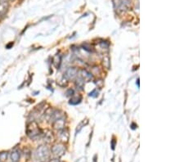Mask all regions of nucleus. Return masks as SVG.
Listing matches in <instances>:
<instances>
[{"label": "nucleus", "instance_id": "1", "mask_svg": "<svg viewBox=\"0 0 184 162\" xmlns=\"http://www.w3.org/2000/svg\"><path fill=\"white\" fill-rule=\"evenodd\" d=\"M26 134L32 140H36L43 136V132L36 121L31 120L26 127Z\"/></svg>", "mask_w": 184, "mask_h": 162}, {"label": "nucleus", "instance_id": "2", "mask_svg": "<svg viewBox=\"0 0 184 162\" xmlns=\"http://www.w3.org/2000/svg\"><path fill=\"white\" fill-rule=\"evenodd\" d=\"M50 149L46 145H40L35 151V159L37 162H45L49 159Z\"/></svg>", "mask_w": 184, "mask_h": 162}, {"label": "nucleus", "instance_id": "3", "mask_svg": "<svg viewBox=\"0 0 184 162\" xmlns=\"http://www.w3.org/2000/svg\"><path fill=\"white\" fill-rule=\"evenodd\" d=\"M115 9L119 12L128 11L132 7L131 0H112Z\"/></svg>", "mask_w": 184, "mask_h": 162}, {"label": "nucleus", "instance_id": "4", "mask_svg": "<svg viewBox=\"0 0 184 162\" xmlns=\"http://www.w3.org/2000/svg\"><path fill=\"white\" fill-rule=\"evenodd\" d=\"M52 153L56 157H61L65 153V146L64 143H58L54 144L52 147Z\"/></svg>", "mask_w": 184, "mask_h": 162}, {"label": "nucleus", "instance_id": "5", "mask_svg": "<svg viewBox=\"0 0 184 162\" xmlns=\"http://www.w3.org/2000/svg\"><path fill=\"white\" fill-rule=\"evenodd\" d=\"M78 69L76 67H69L64 72V79L65 80H73L78 76Z\"/></svg>", "mask_w": 184, "mask_h": 162}, {"label": "nucleus", "instance_id": "6", "mask_svg": "<svg viewBox=\"0 0 184 162\" xmlns=\"http://www.w3.org/2000/svg\"><path fill=\"white\" fill-rule=\"evenodd\" d=\"M65 116L61 117L59 119L56 120L52 122V127L56 131H60V130L65 129Z\"/></svg>", "mask_w": 184, "mask_h": 162}, {"label": "nucleus", "instance_id": "7", "mask_svg": "<svg viewBox=\"0 0 184 162\" xmlns=\"http://www.w3.org/2000/svg\"><path fill=\"white\" fill-rule=\"evenodd\" d=\"M57 138L61 143H67L68 140H69L70 134L69 131H68L67 129H63V130H60V131H57Z\"/></svg>", "mask_w": 184, "mask_h": 162}, {"label": "nucleus", "instance_id": "8", "mask_svg": "<svg viewBox=\"0 0 184 162\" xmlns=\"http://www.w3.org/2000/svg\"><path fill=\"white\" fill-rule=\"evenodd\" d=\"M78 74L80 75V78L82 79L85 82H89L93 80V75L87 70L82 69L79 71Z\"/></svg>", "mask_w": 184, "mask_h": 162}, {"label": "nucleus", "instance_id": "9", "mask_svg": "<svg viewBox=\"0 0 184 162\" xmlns=\"http://www.w3.org/2000/svg\"><path fill=\"white\" fill-rule=\"evenodd\" d=\"M8 9V3L7 0H0V16H4Z\"/></svg>", "mask_w": 184, "mask_h": 162}, {"label": "nucleus", "instance_id": "10", "mask_svg": "<svg viewBox=\"0 0 184 162\" xmlns=\"http://www.w3.org/2000/svg\"><path fill=\"white\" fill-rule=\"evenodd\" d=\"M20 157H21V154L18 150H14L11 152V155H10L11 162H19Z\"/></svg>", "mask_w": 184, "mask_h": 162}, {"label": "nucleus", "instance_id": "11", "mask_svg": "<svg viewBox=\"0 0 184 162\" xmlns=\"http://www.w3.org/2000/svg\"><path fill=\"white\" fill-rule=\"evenodd\" d=\"M52 63H53V65L55 66L57 68V69H59V67H60V66H61V55H59V54H57V55H56V56L52 58Z\"/></svg>", "mask_w": 184, "mask_h": 162}, {"label": "nucleus", "instance_id": "12", "mask_svg": "<svg viewBox=\"0 0 184 162\" xmlns=\"http://www.w3.org/2000/svg\"><path fill=\"white\" fill-rule=\"evenodd\" d=\"M82 101V97L81 96H76V97H73L70 101V104L71 105H78Z\"/></svg>", "mask_w": 184, "mask_h": 162}, {"label": "nucleus", "instance_id": "13", "mask_svg": "<svg viewBox=\"0 0 184 162\" xmlns=\"http://www.w3.org/2000/svg\"><path fill=\"white\" fill-rule=\"evenodd\" d=\"M85 81L82 80L81 78L78 77V78L76 79L75 81V85L77 88H79L80 89H84V87H85Z\"/></svg>", "mask_w": 184, "mask_h": 162}, {"label": "nucleus", "instance_id": "14", "mask_svg": "<svg viewBox=\"0 0 184 162\" xmlns=\"http://www.w3.org/2000/svg\"><path fill=\"white\" fill-rule=\"evenodd\" d=\"M7 157H8V152L7 151L0 152V162H5Z\"/></svg>", "mask_w": 184, "mask_h": 162}, {"label": "nucleus", "instance_id": "15", "mask_svg": "<svg viewBox=\"0 0 184 162\" xmlns=\"http://www.w3.org/2000/svg\"><path fill=\"white\" fill-rule=\"evenodd\" d=\"M74 93L73 89H69V90L66 92V96H72Z\"/></svg>", "mask_w": 184, "mask_h": 162}, {"label": "nucleus", "instance_id": "16", "mask_svg": "<svg viewBox=\"0 0 184 162\" xmlns=\"http://www.w3.org/2000/svg\"><path fill=\"white\" fill-rule=\"evenodd\" d=\"M49 162H61V160H59L58 158H55V159H52V160H50Z\"/></svg>", "mask_w": 184, "mask_h": 162}, {"label": "nucleus", "instance_id": "17", "mask_svg": "<svg viewBox=\"0 0 184 162\" xmlns=\"http://www.w3.org/2000/svg\"><path fill=\"white\" fill-rule=\"evenodd\" d=\"M115 148V140H113L112 142V149H114Z\"/></svg>", "mask_w": 184, "mask_h": 162}]
</instances>
